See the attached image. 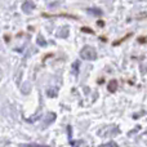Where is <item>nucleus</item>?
Here are the masks:
<instances>
[{
    "instance_id": "f257e3e1",
    "label": "nucleus",
    "mask_w": 147,
    "mask_h": 147,
    "mask_svg": "<svg viewBox=\"0 0 147 147\" xmlns=\"http://www.w3.org/2000/svg\"><path fill=\"white\" fill-rule=\"evenodd\" d=\"M80 57L86 61H94L97 58V52L93 47H84L80 52Z\"/></svg>"
},
{
    "instance_id": "f03ea898",
    "label": "nucleus",
    "mask_w": 147,
    "mask_h": 147,
    "mask_svg": "<svg viewBox=\"0 0 147 147\" xmlns=\"http://www.w3.org/2000/svg\"><path fill=\"white\" fill-rule=\"evenodd\" d=\"M34 8H35V7H34V3L31 1V0H27V1H25V3H23V5H22V9H23V12H25V13L31 12Z\"/></svg>"
},
{
    "instance_id": "7ed1b4c3",
    "label": "nucleus",
    "mask_w": 147,
    "mask_h": 147,
    "mask_svg": "<svg viewBox=\"0 0 147 147\" xmlns=\"http://www.w3.org/2000/svg\"><path fill=\"white\" fill-rule=\"evenodd\" d=\"M116 88H117V81L116 80H111L109 83V92H111V93H114V92H116Z\"/></svg>"
},
{
    "instance_id": "20e7f679",
    "label": "nucleus",
    "mask_w": 147,
    "mask_h": 147,
    "mask_svg": "<svg viewBox=\"0 0 147 147\" xmlns=\"http://www.w3.org/2000/svg\"><path fill=\"white\" fill-rule=\"evenodd\" d=\"M38 44H39L40 47H45V45H47L45 39H44L41 35H39V36H38Z\"/></svg>"
},
{
    "instance_id": "39448f33",
    "label": "nucleus",
    "mask_w": 147,
    "mask_h": 147,
    "mask_svg": "<svg viewBox=\"0 0 147 147\" xmlns=\"http://www.w3.org/2000/svg\"><path fill=\"white\" fill-rule=\"evenodd\" d=\"M88 12L92 13V14H96V16H101V14H102L101 10H99V9H96V8H89Z\"/></svg>"
},
{
    "instance_id": "423d86ee",
    "label": "nucleus",
    "mask_w": 147,
    "mask_h": 147,
    "mask_svg": "<svg viewBox=\"0 0 147 147\" xmlns=\"http://www.w3.org/2000/svg\"><path fill=\"white\" fill-rule=\"evenodd\" d=\"M79 66H80V63H79V61H76V62H74V65H72V67H74V72H78V69H79Z\"/></svg>"
},
{
    "instance_id": "0eeeda50",
    "label": "nucleus",
    "mask_w": 147,
    "mask_h": 147,
    "mask_svg": "<svg viewBox=\"0 0 147 147\" xmlns=\"http://www.w3.org/2000/svg\"><path fill=\"white\" fill-rule=\"evenodd\" d=\"M103 146H107V147H109V146H117V145H116L115 142H109V143H105Z\"/></svg>"
},
{
    "instance_id": "6e6552de",
    "label": "nucleus",
    "mask_w": 147,
    "mask_h": 147,
    "mask_svg": "<svg viewBox=\"0 0 147 147\" xmlns=\"http://www.w3.org/2000/svg\"><path fill=\"white\" fill-rule=\"evenodd\" d=\"M84 32H89V34H93V30H90V28H83Z\"/></svg>"
},
{
    "instance_id": "1a4fd4ad",
    "label": "nucleus",
    "mask_w": 147,
    "mask_h": 147,
    "mask_svg": "<svg viewBox=\"0 0 147 147\" xmlns=\"http://www.w3.org/2000/svg\"><path fill=\"white\" fill-rule=\"evenodd\" d=\"M48 94H49V96H56V90H54V89H52L51 92H48Z\"/></svg>"
},
{
    "instance_id": "9d476101",
    "label": "nucleus",
    "mask_w": 147,
    "mask_h": 147,
    "mask_svg": "<svg viewBox=\"0 0 147 147\" xmlns=\"http://www.w3.org/2000/svg\"><path fill=\"white\" fill-rule=\"evenodd\" d=\"M138 41H140V43H146V41H147V38H146V39H138Z\"/></svg>"
}]
</instances>
